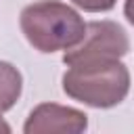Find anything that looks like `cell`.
Returning a JSON list of instances; mask_svg holds the SVG:
<instances>
[{
  "label": "cell",
  "instance_id": "1",
  "mask_svg": "<svg viewBox=\"0 0 134 134\" xmlns=\"http://www.w3.org/2000/svg\"><path fill=\"white\" fill-rule=\"evenodd\" d=\"M67 67L69 69L63 75V90L73 100L96 109H109L128 96L130 73L119 59L86 61Z\"/></svg>",
  "mask_w": 134,
  "mask_h": 134
},
{
  "label": "cell",
  "instance_id": "2",
  "mask_svg": "<svg viewBox=\"0 0 134 134\" xmlns=\"http://www.w3.org/2000/svg\"><path fill=\"white\" fill-rule=\"evenodd\" d=\"M86 23L71 6L59 0H40L21 10V31L40 52H57L75 46Z\"/></svg>",
  "mask_w": 134,
  "mask_h": 134
},
{
  "label": "cell",
  "instance_id": "3",
  "mask_svg": "<svg viewBox=\"0 0 134 134\" xmlns=\"http://www.w3.org/2000/svg\"><path fill=\"white\" fill-rule=\"evenodd\" d=\"M130 50V40L121 25L115 21H92L86 23L82 40L67 48L63 54L65 65L103 61V59H121Z\"/></svg>",
  "mask_w": 134,
  "mask_h": 134
},
{
  "label": "cell",
  "instance_id": "4",
  "mask_svg": "<svg viewBox=\"0 0 134 134\" xmlns=\"http://www.w3.org/2000/svg\"><path fill=\"white\" fill-rule=\"evenodd\" d=\"M86 126H88L86 113L71 107L44 103L29 113L23 130L25 134H54V132L77 134V132H84Z\"/></svg>",
  "mask_w": 134,
  "mask_h": 134
},
{
  "label": "cell",
  "instance_id": "5",
  "mask_svg": "<svg viewBox=\"0 0 134 134\" xmlns=\"http://www.w3.org/2000/svg\"><path fill=\"white\" fill-rule=\"evenodd\" d=\"M23 77L17 67L6 61H0V113L8 111L21 96Z\"/></svg>",
  "mask_w": 134,
  "mask_h": 134
},
{
  "label": "cell",
  "instance_id": "6",
  "mask_svg": "<svg viewBox=\"0 0 134 134\" xmlns=\"http://www.w3.org/2000/svg\"><path fill=\"white\" fill-rule=\"evenodd\" d=\"M71 2L88 13H103V10H111L117 0H71Z\"/></svg>",
  "mask_w": 134,
  "mask_h": 134
},
{
  "label": "cell",
  "instance_id": "7",
  "mask_svg": "<svg viewBox=\"0 0 134 134\" xmlns=\"http://www.w3.org/2000/svg\"><path fill=\"white\" fill-rule=\"evenodd\" d=\"M0 132H10V128H8V124L0 117Z\"/></svg>",
  "mask_w": 134,
  "mask_h": 134
}]
</instances>
